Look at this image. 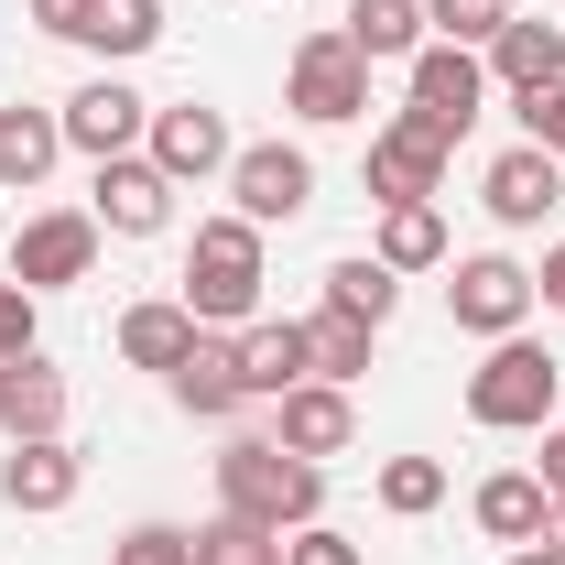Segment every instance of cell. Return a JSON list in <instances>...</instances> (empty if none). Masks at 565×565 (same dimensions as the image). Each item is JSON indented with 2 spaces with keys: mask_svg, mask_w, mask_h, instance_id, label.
<instances>
[{
  "mask_svg": "<svg viewBox=\"0 0 565 565\" xmlns=\"http://www.w3.org/2000/svg\"><path fill=\"white\" fill-rule=\"evenodd\" d=\"M217 511H239L262 533H305V522H327V468L273 435H239V446H217Z\"/></svg>",
  "mask_w": 565,
  "mask_h": 565,
  "instance_id": "1",
  "label": "cell"
},
{
  "mask_svg": "<svg viewBox=\"0 0 565 565\" xmlns=\"http://www.w3.org/2000/svg\"><path fill=\"white\" fill-rule=\"evenodd\" d=\"M262 228L228 207V217H196V239H185V316L217 327V338H239L250 316H262Z\"/></svg>",
  "mask_w": 565,
  "mask_h": 565,
  "instance_id": "2",
  "label": "cell"
},
{
  "mask_svg": "<svg viewBox=\"0 0 565 565\" xmlns=\"http://www.w3.org/2000/svg\"><path fill=\"white\" fill-rule=\"evenodd\" d=\"M555 392H565V359L555 349L490 338V359L468 370V424H490V435H544V424H555Z\"/></svg>",
  "mask_w": 565,
  "mask_h": 565,
  "instance_id": "3",
  "label": "cell"
},
{
  "mask_svg": "<svg viewBox=\"0 0 565 565\" xmlns=\"http://www.w3.org/2000/svg\"><path fill=\"white\" fill-rule=\"evenodd\" d=\"M282 109H294V120H316V131L370 120V55H359L349 33H305V44H294V66H282Z\"/></svg>",
  "mask_w": 565,
  "mask_h": 565,
  "instance_id": "4",
  "label": "cell"
},
{
  "mask_svg": "<svg viewBox=\"0 0 565 565\" xmlns=\"http://www.w3.org/2000/svg\"><path fill=\"white\" fill-rule=\"evenodd\" d=\"M457 120H435V109H403L392 131H370V196L381 207H424L435 185H446V152H457Z\"/></svg>",
  "mask_w": 565,
  "mask_h": 565,
  "instance_id": "5",
  "label": "cell"
},
{
  "mask_svg": "<svg viewBox=\"0 0 565 565\" xmlns=\"http://www.w3.org/2000/svg\"><path fill=\"white\" fill-rule=\"evenodd\" d=\"M98 239H109V228H98L87 207L22 217V228H11V282H22V294H66V282L98 273Z\"/></svg>",
  "mask_w": 565,
  "mask_h": 565,
  "instance_id": "6",
  "label": "cell"
},
{
  "mask_svg": "<svg viewBox=\"0 0 565 565\" xmlns=\"http://www.w3.org/2000/svg\"><path fill=\"white\" fill-rule=\"evenodd\" d=\"M228 196L250 228H282V217L316 207V152H294V141H239L228 152Z\"/></svg>",
  "mask_w": 565,
  "mask_h": 565,
  "instance_id": "7",
  "label": "cell"
},
{
  "mask_svg": "<svg viewBox=\"0 0 565 565\" xmlns=\"http://www.w3.org/2000/svg\"><path fill=\"white\" fill-rule=\"evenodd\" d=\"M174 196H185V185H174L152 152H109V163H98L87 217H98L109 239H163V228H174Z\"/></svg>",
  "mask_w": 565,
  "mask_h": 565,
  "instance_id": "8",
  "label": "cell"
},
{
  "mask_svg": "<svg viewBox=\"0 0 565 565\" xmlns=\"http://www.w3.org/2000/svg\"><path fill=\"white\" fill-rule=\"evenodd\" d=\"M446 316H457L468 338H522V316H533V273H522L511 250H479V262H457V282H446Z\"/></svg>",
  "mask_w": 565,
  "mask_h": 565,
  "instance_id": "9",
  "label": "cell"
},
{
  "mask_svg": "<svg viewBox=\"0 0 565 565\" xmlns=\"http://www.w3.org/2000/svg\"><path fill=\"white\" fill-rule=\"evenodd\" d=\"M141 152L174 174V185H207V174H228V109H207V98H174V109H152V131H141Z\"/></svg>",
  "mask_w": 565,
  "mask_h": 565,
  "instance_id": "10",
  "label": "cell"
},
{
  "mask_svg": "<svg viewBox=\"0 0 565 565\" xmlns=\"http://www.w3.org/2000/svg\"><path fill=\"white\" fill-rule=\"evenodd\" d=\"M55 120H66V152L109 163V152H141V131H152V98H141V87H120V76H87Z\"/></svg>",
  "mask_w": 565,
  "mask_h": 565,
  "instance_id": "11",
  "label": "cell"
},
{
  "mask_svg": "<svg viewBox=\"0 0 565 565\" xmlns=\"http://www.w3.org/2000/svg\"><path fill=\"white\" fill-rule=\"evenodd\" d=\"M479 207H490L500 228H544V217L565 207V163L544 152V141H511L490 174H479Z\"/></svg>",
  "mask_w": 565,
  "mask_h": 565,
  "instance_id": "12",
  "label": "cell"
},
{
  "mask_svg": "<svg viewBox=\"0 0 565 565\" xmlns=\"http://www.w3.org/2000/svg\"><path fill=\"white\" fill-rule=\"evenodd\" d=\"M273 446H294V457H349L359 446V403H349V381H294L273 403Z\"/></svg>",
  "mask_w": 565,
  "mask_h": 565,
  "instance_id": "13",
  "label": "cell"
},
{
  "mask_svg": "<svg viewBox=\"0 0 565 565\" xmlns=\"http://www.w3.org/2000/svg\"><path fill=\"white\" fill-rule=\"evenodd\" d=\"M76 490H87V457H76L66 435H22V446L0 457V500H11V511H66Z\"/></svg>",
  "mask_w": 565,
  "mask_h": 565,
  "instance_id": "14",
  "label": "cell"
},
{
  "mask_svg": "<svg viewBox=\"0 0 565 565\" xmlns=\"http://www.w3.org/2000/svg\"><path fill=\"white\" fill-rule=\"evenodd\" d=\"M479 66L511 87V98H533V87H555L565 76V22H544V11H511L490 44H479Z\"/></svg>",
  "mask_w": 565,
  "mask_h": 565,
  "instance_id": "15",
  "label": "cell"
},
{
  "mask_svg": "<svg viewBox=\"0 0 565 565\" xmlns=\"http://www.w3.org/2000/svg\"><path fill=\"white\" fill-rule=\"evenodd\" d=\"M294 381H316L305 316H250V327H239V392H250V403H282Z\"/></svg>",
  "mask_w": 565,
  "mask_h": 565,
  "instance_id": "16",
  "label": "cell"
},
{
  "mask_svg": "<svg viewBox=\"0 0 565 565\" xmlns=\"http://www.w3.org/2000/svg\"><path fill=\"white\" fill-rule=\"evenodd\" d=\"M0 435H11V446H22V435H66V370L44 349L0 359Z\"/></svg>",
  "mask_w": 565,
  "mask_h": 565,
  "instance_id": "17",
  "label": "cell"
},
{
  "mask_svg": "<svg viewBox=\"0 0 565 565\" xmlns=\"http://www.w3.org/2000/svg\"><path fill=\"white\" fill-rule=\"evenodd\" d=\"M479 98H490V66L468 55V44H424L414 55V109H435V120H479Z\"/></svg>",
  "mask_w": 565,
  "mask_h": 565,
  "instance_id": "18",
  "label": "cell"
},
{
  "mask_svg": "<svg viewBox=\"0 0 565 565\" xmlns=\"http://www.w3.org/2000/svg\"><path fill=\"white\" fill-rule=\"evenodd\" d=\"M468 511H479V533H490V544H511V555H522V544H544L555 490H544L533 468H500V479H479V500H468Z\"/></svg>",
  "mask_w": 565,
  "mask_h": 565,
  "instance_id": "19",
  "label": "cell"
},
{
  "mask_svg": "<svg viewBox=\"0 0 565 565\" xmlns=\"http://www.w3.org/2000/svg\"><path fill=\"white\" fill-rule=\"evenodd\" d=\"M55 163H66V120H55V109H33V98H11V109H0V185H22V196H33Z\"/></svg>",
  "mask_w": 565,
  "mask_h": 565,
  "instance_id": "20",
  "label": "cell"
},
{
  "mask_svg": "<svg viewBox=\"0 0 565 565\" xmlns=\"http://www.w3.org/2000/svg\"><path fill=\"white\" fill-rule=\"evenodd\" d=\"M174 403H185V414L196 424H228L239 414V403H250V392H239V338H196V349H185V370H174Z\"/></svg>",
  "mask_w": 565,
  "mask_h": 565,
  "instance_id": "21",
  "label": "cell"
},
{
  "mask_svg": "<svg viewBox=\"0 0 565 565\" xmlns=\"http://www.w3.org/2000/svg\"><path fill=\"white\" fill-rule=\"evenodd\" d=\"M196 338H207V327L185 316V294H174V305H131V316H120V359H131V370H163V381L185 370Z\"/></svg>",
  "mask_w": 565,
  "mask_h": 565,
  "instance_id": "22",
  "label": "cell"
},
{
  "mask_svg": "<svg viewBox=\"0 0 565 565\" xmlns=\"http://www.w3.org/2000/svg\"><path fill=\"white\" fill-rule=\"evenodd\" d=\"M338 33H349L370 66H414V55H424V0H349Z\"/></svg>",
  "mask_w": 565,
  "mask_h": 565,
  "instance_id": "23",
  "label": "cell"
},
{
  "mask_svg": "<svg viewBox=\"0 0 565 565\" xmlns=\"http://www.w3.org/2000/svg\"><path fill=\"white\" fill-rule=\"evenodd\" d=\"M76 44H87V55H109V66H131V55L163 44V0H87Z\"/></svg>",
  "mask_w": 565,
  "mask_h": 565,
  "instance_id": "24",
  "label": "cell"
},
{
  "mask_svg": "<svg viewBox=\"0 0 565 565\" xmlns=\"http://www.w3.org/2000/svg\"><path fill=\"white\" fill-rule=\"evenodd\" d=\"M370 262H381V273H435V262H446V217H435V196H424V207H381Z\"/></svg>",
  "mask_w": 565,
  "mask_h": 565,
  "instance_id": "25",
  "label": "cell"
},
{
  "mask_svg": "<svg viewBox=\"0 0 565 565\" xmlns=\"http://www.w3.org/2000/svg\"><path fill=\"white\" fill-rule=\"evenodd\" d=\"M370 338H381V327L316 305V316H305V359H316V381H359V370H370Z\"/></svg>",
  "mask_w": 565,
  "mask_h": 565,
  "instance_id": "26",
  "label": "cell"
},
{
  "mask_svg": "<svg viewBox=\"0 0 565 565\" xmlns=\"http://www.w3.org/2000/svg\"><path fill=\"white\" fill-rule=\"evenodd\" d=\"M327 305H338V316H359V327H392V305H403V273H381L370 250H349V262L327 273Z\"/></svg>",
  "mask_w": 565,
  "mask_h": 565,
  "instance_id": "27",
  "label": "cell"
},
{
  "mask_svg": "<svg viewBox=\"0 0 565 565\" xmlns=\"http://www.w3.org/2000/svg\"><path fill=\"white\" fill-rule=\"evenodd\" d=\"M435 500H446V468L435 457H381V511L392 522H424Z\"/></svg>",
  "mask_w": 565,
  "mask_h": 565,
  "instance_id": "28",
  "label": "cell"
},
{
  "mask_svg": "<svg viewBox=\"0 0 565 565\" xmlns=\"http://www.w3.org/2000/svg\"><path fill=\"white\" fill-rule=\"evenodd\" d=\"M196 565H282V533L239 522V511H217L207 533H196Z\"/></svg>",
  "mask_w": 565,
  "mask_h": 565,
  "instance_id": "29",
  "label": "cell"
},
{
  "mask_svg": "<svg viewBox=\"0 0 565 565\" xmlns=\"http://www.w3.org/2000/svg\"><path fill=\"white\" fill-rule=\"evenodd\" d=\"M424 22H435V44H468L479 55L500 22H511V0H424Z\"/></svg>",
  "mask_w": 565,
  "mask_h": 565,
  "instance_id": "30",
  "label": "cell"
},
{
  "mask_svg": "<svg viewBox=\"0 0 565 565\" xmlns=\"http://www.w3.org/2000/svg\"><path fill=\"white\" fill-rule=\"evenodd\" d=\"M109 565H196V533H174V522H131V533L109 544Z\"/></svg>",
  "mask_w": 565,
  "mask_h": 565,
  "instance_id": "31",
  "label": "cell"
},
{
  "mask_svg": "<svg viewBox=\"0 0 565 565\" xmlns=\"http://www.w3.org/2000/svg\"><path fill=\"white\" fill-rule=\"evenodd\" d=\"M282 565H359V544L338 522H305V533H282Z\"/></svg>",
  "mask_w": 565,
  "mask_h": 565,
  "instance_id": "32",
  "label": "cell"
},
{
  "mask_svg": "<svg viewBox=\"0 0 565 565\" xmlns=\"http://www.w3.org/2000/svg\"><path fill=\"white\" fill-rule=\"evenodd\" d=\"M522 141H544V152L565 163V76H555V87H533V98H522Z\"/></svg>",
  "mask_w": 565,
  "mask_h": 565,
  "instance_id": "33",
  "label": "cell"
},
{
  "mask_svg": "<svg viewBox=\"0 0 565 565\" xmlns=\"http://www.w3.org/2000/svg\"><path fill=\"white\" fill-rule=\"evenodd\" d=\"M22 349H44V338H33V294L0 273V359H22Z\"/></svg>",
  "mask_w": 565,
  "mask_h": 565,
  "instance_id": "34",
  "label": "cell"
},
{
  "mask_svg": "<svg viewBox=\"0 0 565 565\" xmlns=\"http://www.w3.org/2000/svg\"><path fill=\"white\" fill-rule=\"evenodd\" d=\"M76 22H87V0H33V33H55V44H76Z\"/></svg>",
  "mask_w": 565,
  "mask_h": 565,
  "instance_id": "35",
  "label": "cell"
},
{
  "mask_svg": "<svg viewBox=\"0 0 565 565\" xmlns=\"http://www.w3.org/2000/svg\"><path fill=\"white\" fill-rule=\"evenodd\" d=\"M533 479H544V490L565 500V424H544V457H533Z\"/></svg>",
  "mask_w": 565,
  "mask_h": 565,
  "instance_id": "36",
  "label": "cell"
},
{
  "mask_svg": "<svg viewBox=\"0 0 565 565\" xmlns=\"http://www.w3.org/2000/svg\"><path fill=\"white\" fill-rule=\"evenodd\" d=\"M533 305H555V316H565V239L544 250V273H533Z\"/></svg>",
  "mask_w": 565,
  "mask_h": 565,
  "instance_id": "37",
  "label": "cell"
},
{
  "mask_svg": "<svg viewBox=\"0 0 565 565\" xmlns=\"http://www.w3.org/2000/svg\"><path fill=\"white\" fill-rule=\"evenodd\" d=\"M544 555H565V500H555V511H544Z\"/></svg>",
  "mask_w": 565,
  "mask_h": 565,
  "instance_id": "38",
  "label": "cell"
},
{
  "mask_svg": "<svg viewBox=\"0 0 565 565\" xmlns=\"http://www.w3.org/2000/svg\"><path fill=\"white\" fill-rule=\"evenodd\" d=\"M511 565H565V555H544V544H522V555H511Z\"/></svg>",
  "mask_w": 565,
  "mask_h": 565,
  "instance_id": "39",
  "label": "cell"
},
{
  "mask_svg": "<svg viewBox=\"0 0 565 565\" xmlns=\"http://www.w3.org/2000/svg\"><path fill=\"white\" fill-rule=\"evenodd\" d=\"M533 11H555V0H533Z\"/></svg>",
  "mask_w": 565,
  "mask_h": 565,
  "instance_id": "40",
  "label": "cell"
}]
</instances>
